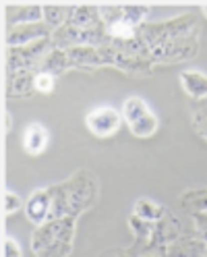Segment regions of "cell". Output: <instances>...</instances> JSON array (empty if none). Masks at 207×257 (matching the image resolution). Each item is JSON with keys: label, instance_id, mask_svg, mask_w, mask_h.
Returning <instances> with one entry per match:
<instances>
[{"label": "cell", "instance_id": "6da1fadb", "mask_svg": "<svg viewBox=\"0 0 207 257\" xmlns=\"http://www.w3.org/2000/svg\"><path fill=\"white\" fill-rule=\"evenodd\" d=\"M48 195H50L48 222L58 218H77L98 201V179L87 170H79L69 181L48 187Z\"/></svg>", "mask_w": 207, "mask_h": 257}, {"label": "cell", "instance_id": "7a4b0ae2", "mask_svg": "<svg viewBox=\"0 0 207 257\" xmlns=\"http://www.w3.org/2000/svg\"><path fill=\"white\" fill-rule=\"evenodd\" d=\"M75 220L77 218H58L38 226L31 236L36 257H69L73 251Z\"/></svg>", "mask_w": 207, "mask_h": 257}, {"label": "cell", "instance_id": "3957f363", "mask_svg": "<svg viewBox=\"0 0 207 257\" xmlns=\"http://www.w3.org/2000/svg\"><path fill=\"white\" fill-rule=\"evenodd\" d=\"M54 50L52 44V36L46 40H38L31 42L27 46H19V48H9V75L13 73H23V71H34L38 73L42 60L46 58V54Z\"/></svg>", "mask_w": 207, "mask_h": 257}, {"label": "cell", "instance_id": "277c9868", "mask_svg": "<svg viewBox=\"0 0 207 257\" xmlns=\"http://www.w3.org/2000/svg\"><path fill=\"white\" fill-rule=\"evenodd\" d=\"M199 52V34H190L182 38H172L149 50L151 62H180L190 60Z\"/></svg>", "mask_w": 207, "mask_h": 257}, {"label": "cell", "instance_id": "5b68a950", "mask_svg": "<svg viewBox=\"0 0 207 257\" xmlns=\"http://www.w3.org/2000/svg\"><path fill=\"white\" fill-rule=\"evenodd\" d=\"M122 118L126 120V124H129L131 133L135 137H151L157 131V126H160V120L151 112V108L141 98H137V95H133V98L124 102Z\"/></svg>", "mask_w": 207, "mask_h": 257}, {"label": "cell", "instance_id": "8992f818", "mask_svg": "<svg viewBox=\"0 0 207 257\" xmlns=\"http://www.w3.org/2000/svg\"><path fill=\"white\" fill-rule=\"evenodd\" d=\"M85 124L95 137H112L122 124V114L112 106H100L85 116Z\"/></svg>", "mask_w": 207, "mask_h": 257}, {"label": "cell", "instance_id": "52a82bcc", "mask_svg": "<svg viewBox=\"0 0 207 257\" xmlns=\"http://www.w3.org/2000/svg\"><path fill=\"white\" fill-rule=\"evenodd\" d=\"M52 27L46 21H38V23H25V25H17L9 31L7 36V44L9 48H19V46H27L31 42L38 40H46L52 36Z\"/></svg>", "mask_w": 207, "mask_h": 257}, {"label": "cell", "instance_id": "ba28073f", "mask_svg": "<svg viewBox=\"0 0 207 257\" xmlns=\"http://www.w3.org/2000/svg\"><path fill=\"white\" fill-rule=\"evenodd\" d=\"M207 243L199 236H178L164 249V257H205Z\"/></svg>", "mask_w": 207, "mask_h": 257}, {"label": "cell", "instance_id": "9c48e42d", "mask_svg": "<svg viewBox=\"0 0 207 257\" xmlns=\"http://www.w3.org/2000/svg\"><path fill=\"white\" fill-rule=\"evenodd\" d=\"M25 214L27 220L36 226H42V224L48 222L50 218V195H48V189H38L31 193V197L25 205Z\"/></svg>", "mask_w": 207, "mask_h": 257}, {"label": "cell", "instance_id": "30bf717a", "mask_svg": "<svg viewBox=\"0 0 207 257\" xmlns=\"http://www.w3.org/2000/svg\"><path fill=\"white\" fill-rule=\"evenodd\" d=\"M34 91H36V73L34 71L9 75V85H7L9 98H29Z\"/></svg>", "mask_w": 207, "mask_h": 257}, {"label": "cell", "instance_id": "8fae6325", "mask_svg": "<svg viewBox=\"0 0 207 257\" xmlns=\"http://www.w3.org/2000/svg\"><path fill=\"white\" fill-rule=\"evenodd\" d=\"M180 87L193 100L207 98V75L201 71H182L180 73Z\"/></svg>", "mask_w": 207, "mask_h": 257}, {"label": "cell", "instance_id": "7c38bea8", "mask_svg": "<svg viewBox=\"0 0 207 257\" xmlns=\"http://www.w3.org/2000/svg\"><path fill=\"white\" fill-rule=\"evenodd\" d=\"M46 146H48V131L42 124H38V122L29 124L25 128V135H23V148H25V152L29 156H38V154H42L46 150Z\"/></svg>", "mask_w": 207, "mask_h": 257}, {"label": "cell", "instance_id": "4fadbf2b", "mask_svg": "<svg viewBox=\"0 0 207 257\" xmlns=\"http://www.w3.org/2000/svg\"><path fill=\"white\" fill-rule=\"evenodd\" d=\"M69 69H71V62H69L67 50L54 48V50H50V52L46 54V58L42 60L38 73L44 71V73H50V75H54V77H60L62 73H67Z\"/></svg>", "mask_w": 207, "mask_h": 257}, {"label": "cell", "instance_id": "5bb4252c", "mask_svg": "<svg viewBox=\"0 0 207 257\" xmlns=\"http://www.w3.org/2000/svg\"><path fill=\"white\" fill-rule=\"evenodd\" d=\"M7 13H9V23H13V27L44 21V7H36V5H31V7H7Z\"/></svg>", "mask_w": 207, "mask_h": 257}, {"label": "cell", "instance_id": "9a60e30c", "mask_svg": "<svg viewBox=\"0 0 207 257\" xmlns=\"http://www.w3.org/2000/svg\"><path fill=\"white\" fill-rule=\"evenodd\" d=\"M69 25L75 27H95L100 25V11L98 7H71V15H69Z\"/></svg>", "mask_w": 207, "mask_h": 257}, {"label": "cell", "instance_id": "2e32d148", "mask_svg": "<svg viewBox=\"0 0 207 257\" xmlns=\"http://www.w3.org/2000/svg\"><path fill=\"white\" fill-rule=\"evenodd\" d=\"M133 216L145 220V222H153L155 224V222H160V220H164L168 216V210H166V207H162V205L153 203V201H149V199H139L135 203Z\"/></svg>", "mask_w": 207, "mask_h": 257}, {"label": "cell", "instance_id": "e0dca14e", "mask_svg": "<svg viewBox=\"0 0 207 257\" xmlns=\"http://www.w3.org/2000/svg\"><path fill=\"white\" fill-rule=\"evenodd\" d=\"M182 207H184V210H190L193 214L207 212V189L186 191L182 195Z\"/></svg>", "mask_w": 207, "mask_h": 257}, {"label": "cell", "instance_id": "ac0fdd59", "mask_svg": "<svg viewBox=\"0 0 207 257\" xmlns=\"http://www.w3.org/2000/svg\"><path fill=\"white\" fill-rule=\"evenodd\" d=\"M71 15V7H44V21L52 29L67 25Z\"/></svg>", "mask_w": 207, "mask_h": 257}, {"label": "cell", "instance_id": "d6986e66", "mask_svg": "<svg viewBox=\"0 0 207 257\" xmlns=\"http://www.w3.org/2000/svg\"><path fill=\"white\" fill-rule=\"evenodd\" d=\"M56 87V77L50 73H36V91L38 93H52Z\"/></svg>", "mask_w": 207, "mask_h": 257}, {"label": "cell", "instance_id": "ffe728a7", "mask_svg": "<svg viewBox=\"0 0 207 257\" xmlns=\"http://www.w3.org/2000/svg\"><path fill=\"white\" fill-rule=\"evenodd\" d=\"M21 199H19V195H15V193H5V197H3V212L9 216V214H13V212H17V210H21Z\"/></svg>", "mask_w": 207, "mask_h": 257}, {"label": "cell", "instance_id": "44dd1931", "mask_svg": "<svg viewBox=\"0 0 207 257\" xmlns=\"http://www.w3.org/2000/svg\"><path fill=\"white\" fill-rule=\"evenodd\" d=\"M193 222H195V232H197V236L207 243V212H197V214H193Z\"/></svg>", "mask_w": 207, "mask_h": 257}, {"label": "cell", "instance_id": "7402d4cb", "mask_svg": "<svg viewBox=\"0 0 207 257\" xmlns=\"http://www.w3.org/2000/svg\"><path fill=\"white\" fill-rule=\"evenodd\" d=\"M3 257H23L21 247L15 238L5 236V243H3Z\"/></svg>", "mask_w": 207, "mask_h": 257}, {"label": "cell", "instance_id": "603a6c76", "mask_svg": "<svg viewBox=\"0 0 207 257\" xmlns=\"http://www.w3.org/2000/svg\"><path fill=\"white\" fill-rule=\"evenodd\" d=\"M100 257H139V255H135L131 249H112V251L100 255Z\"/></svg>", "mask_w": 207, "mask_h": 257}, {"label": "cell", "instance_id": "cb8c5ba5", "mask_svg": "<svg viewBox=\"0 0 207 257\" xmlns=\"http://www.w3.org/2000/svg\"><path fill=\"white\" fill-rule=\"evenodd\" d=\"M203 13H205V17H207V7H203Z\"/></svg>", "mask_w": 207, "mask_h": 257}]
</instances>
